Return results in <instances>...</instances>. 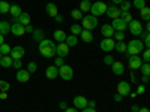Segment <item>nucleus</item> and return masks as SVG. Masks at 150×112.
<instances>
[{
  "label": "nucleus",
  "mask_w": 150,
  "mask_h": 112,
  "mask_svg": "<svg viewBox=\"0 0 150 112\" xmlns=\"http://www.w3.org/2000/svg\"><path fill=\"white\" fill-rule=\"evenodd\" d=\"M39 49L41 55H44L45 58H51V57H56V43L54 41H50V39H42L39 42Z\"/></svg>",
  "instance_id": "f257e3e1"
},
{
  "label": "nucleus",
  "mask_w": 150,
  "mask_h": 112,
  "mask_svg": "<svg viewBox=\"0 0 150 112\" xmlns=\"http://www.w3.org/2000/svg\"><path fill=\"white\" fill-rule=\"evenodd\" d=\"M144 49V45L140 39H132L126 43V55H140Z\"/></svg>",
  "instance_id": "f03ea898"
},
{
  "label": "nucleus",
  "mask_w": 150,
  "mask_h": 112,
  "mask_svg": "<svg viewBox=\"0 0 150 112\" xmlns=\"http://www.w3.org/2000/svg\"><path fill=\"white\" fill-rule=\"evenodd\" d=\"M98 24H99V21L93 15H84L81 18V27H83V30H90L92 32L93 29L98 27Z\"/></svg>",
  "instance_id": "7ed1b4c3"
},
{
  "label": "nucleus",
  "mask_w": 150,
  "mask_h": 112,
  "mask_svg": "<svg viewBox=\"0 0 150 112\" xmlns=\"http://www.w3.org/2000/svg\"><path fill=\"white\" fill-rule=\"evenodd\" d=\"M107 5L104 3V2H101V0H98V2H95V3H92V6H90V15H93V17H101V15H104L105 12H107Z\"/></svg>",
  "instance_id": "20e7f679"
},
{
  "label": "nucleus",
  "mask_w": 150,
  "mask_h": 112,
  "mask_svg": "<svg viewBox=\"0 0 150 112\" xmlns=\"http://www.w3.org/2000/svg\"><path fill=\"white\" fill-rule=\"evenodd\" d=\"M59 76L65 81H71L74 78V69L69 64H63L59 67Z\"/></svg>",
  "instance_id": "39448f33"
},
{
  "label": "nucleus",
  "mask_w": 150,
  "mask_h": 112,
  "mask_svg": "<svg viewBox=\"0 0 150 112\" xmlns=\"http://www.w3.org/2000/svg\"><path fill=\"white\" fill-rule=\"evenodd\" d=\"M128 27H129L131 34H134V36H141V34H143V32H144L141 21H135V20H132V21L128 24Z\"/></svg>",
  "instance_id": "423d86ee"
},
{
  "label": "nucleus",
  "mask_w": 150,
  "mask_h": 112,
  "mask_svg": "<svg viewBox=\"0 0 150 112\" xmlns=\"http://www.w3.org/2000/svg\"><path fill=\"white\" fill-rule=\"evenodd\" d=\"M114 39L112 37H104V39L101 41V43H99V46H101V49L102 51H105V52H111L112 49H114Z\"/></svg>",
  "instance_id": "0eeeda50"
},
{
  "label": "nucleus",
  "mask_w": 150,
  "mask_h": 112,
  "mask_svg": "<svg viewBox=\"0 0 150 112\" xmlns=\"http://www.w3.org/2000/svg\"><path fill=\"white\" fill-rule=\"evenodd\" d=\"M126 58H128L129 67H131L132 70H138L140 66L143 64V60H141V57H138V55H126Z\"/></svg>",
  "instance_id": "6e6552de"
},
{
  "label": "nucleus",
  "mask_w": 150,
  "mask_h": 112,
  "mask_svg": "<svg viewBox=\"0 0 150 112\" xmlns=\"http://www.w3.org/2000/svg\"><path fill=\"white\" fill-rule=\"evenodd\" d=\"M129 93H131V84L126 81H120L117 84V94L125 97V96H129Z\"/></svg>",
  "instance_id": "1a4fd4ad"
},
{
  "label": "nucleus",
  "mask_w": 150,
  "mask_h": 112,
  "mask_svg": "<svg viewBox=\"0 0 150 112\" xmlns=\"http://www.w3.org/2000/svg\"><path fill=\"white\" fill-rule=\"evenodd\" d=\"M24 54H26V51H24V48L21 45H17L14 48H11V57H12V60H23Z\"/></svg>",
  "instance_id": "9d476101"
},
{
  "label": "nucleus",
  "mask_w": 150,
  "mask_h": 112,
  "mask_svg": "<svg viewBox=\"0 0 150 112\" xmlns=\"http://www.w3.org/2000/svg\"><path fill=\"white\" fill-rule=\"evenodd\" d=\"M111 27L114 29V32H126L128 30V24L125 22L122 18H116V20H112Z\"/></svg>",
  "instance_id": "9b49d317"
},
{
  "label": "nucleus",
  "mask_w": 150,
  "mask_h": 112,
  "mask_svg": "<svg viewBox=\"0 0 150 112\" xmlns=\"http://www.w3.org/2000/svg\"><path fill=\"white\" fill-rule=\"evenodd\" d=\"M69 54V46L65 42H60L59 45H56V55L57 57H66Z\"/></svg>",
  "instance_id": "f8f14e48"
},
{
  "label": "nucleus",
  "mask_w": 150,
  "mask_h": 112,
  "mask_svg": "<svg viewBox=\"0 0 150 112\" xmlns=\"http://www.w3.org/2000/svg\"><path fill=\"white\" fill-rule=\"evenodd\" d=\"M87 99L84 97V96H75L74 97V108H77V109H84V108H87Z\"/></svg>",
  "instance_id": "ddd939ff"
},
{
  "label": "nucleus",
  "mask_w": 150,
  "mask_h": 112,
  "mask_svg": "<svg viewBox=\"0 0 150 112\" xmlns=\"http://www.w3.org/2000/svg\"><path fill=\"white\" fill-rule=\"evenodd\" d=\"M12 21H15L18 24H23V26H27V24H30V15L27 14V12H21L18 17L12 18Z\"/></svg>",
  "instance_id": "4468645a"
},
{
  "label": "nucleus",
  "mask_w": 150,
  "mask_h": 112,
  "mask_svg": "<svg viewBox=\"0 0 150 112\" xmlns=\"http://www.w3.org/2000/svg\"><path fill=\"white\" fill-rule=\"evenodd\" d=\"M107 17L108 18H111V20H116V18H120V9L117 8V6H114V5H111V6H108L107 8Z\"/></svg>",
  "instance_id": "2eb2a0df"
},
{
  "label": "nucleus",
  "mask_w": 150,
  "mask_h": 112,
  "mask_svg": "<svg viewBox=\"0 0 150 112\" xmlns=\"http://www.w3.org/2000/svg\"><path fill=\"white\" fill-rule=\"evenodd\" d=\"M11 33L15 34V36H23L24 33H26V29H24L23 24H18V22H14L11 26Z\"/></svg>",
  "instance_id": "dca6fc26"
},
{
  "label": "nucleus",
  "mask_w": 150,
  "mask_h": 112,
  "mask_svg": "<svg viewBox=\"0 0 150 112\" xmlns=\"http://www.w3.org/2000/svg\"><path fill=\"white\" fill-rule=\"evenodd\" d=\"M30 79V73L26 69H18L17 72V81L18 82H27Z\"/></svg>",
  "instance_id": "f3484780"
},
{
  "label": "nucleus",
  "mask_w": 150,
  "mask_h": 112,
  "mask_svg": "<svg viewBox=\"0 0 150 112\" xmlns=\"http://www.w3.org/2000/svg\"><path fill=\"white\" fill-rule=\"evenodd\" d=\"M111 70H112V73H114V75H123V72H125V64L122 63V61H116V60H114V63L111 64Z\"/></svg>",
  "instance_id": "a211bd4d"
},
{
  "label": "nucleus",
  "mask_w": 150,
  "mask_h": 112,
  "mask_svg": "<svg viewBox=\"0 0 150 112\" xmlns=\"http://www.w3.org/2000/svg\"><path fill=\"white\" fill-rule=\"evenodd\" d=\"M45 75H47L48 79H56L57 75H59V67H56L54 64H53V66H48V67L45 69Z\"/></svg>",
  "instance_id": "6ab92c4d"
},
{
  "label": "nucleus",
  "mask_w": 150,
  "mask_h": 112,
  "mask_svg": "<svg viewBox=\"0 0 150 112\" xmlns=\"http://www.w3.org/2000/svg\"><path fill=\"white\" fill-rule=\"evenodd\" d=\"M101 34L104 37H112V34H114V29L111 27V24H104V26L101 27Z\"/></svg>",
  "instance_id": "aec40b11"
},
{
  "label": "nucleus",
  "mask_w": 150,
  "mask_h": 112,
  "mask_svg": "<svg viewBox=\"0 0 150 112\" xmlns=\"http://www.w3.org/2000/svg\"><path fill=\"white\" fill-rule=\"evenodd\" d=\"M45 12H47V14L50 15V17H56L57 14H59V9H57V6L54 5V3H51V2H50V3H47L45 5Z\"/></svg>",
  "instance_id": "412c9836"
},
{
  "label": "nucleus",
  "mask_w": 150,
  "mask_h": 112,
  "mask_svg": "<svg viewBox=\"0 0 150 112\" xmlns=\"http://www.w3.org/2000/svg\"><path fill=\"white\" fill-rule=\"evenodd\" d=\"M80 36H81V41L86 42V43H92L93 42V33L90 30H81Z\"/></svg>",
  "instance_id": "4be33fe9"
},
{
  "label": "nucleus",
  "mask_w": 150,
  "mask_h": 112,
  "mask_svg": "<svg viewBox=\"0 0 150 112\" xmlns=\"http://www.w3.org/2000/svg\"><path fill=\"white\" fill-rule=\"evenodd\" d=\"M66 33L63 32V30H56L54 33H53V37H54V41H57L59 43L60 42H65V39H66Z\"/></svg>",
  "instance_id": "5701e85b"
},
{
  "label": "nucleus",
  "mask_w": 150,
  "mask_h": 112,
  "mask_svg": "<svg viewBox=\"0 0 150 112\" xmlns=\"http://www.w3.org/2000/svg\"><path fill=\"white\" fill-rule=\"evenodd\" d=\"M11 32V24L8 21H0V34L5 36Z\"/></svg>",
  "instance_id": "b1692460"
},
{
  "label": "nucleus",
  "mask_w": 150,
  "mask_h": 112,
  "mask_svg": "<svg viewBox=\"0 0 150 112\" xmlns=\"http://www.w3.org/2000/svg\"><path fill=\"white\" fill-rule=\"evenodd\" d=\"M12 57H9V55H2V58H0V66L2 67H11L12 66Z\"/></svg>",
  "instance_id": "393cba45"
},
{
  "label": "nucleus",
  "mask_w": 150,
  "mask_h": 112,
  "mask_svg": "<svg viewBox=\"0 0 150 112\" xmlns=\"http://www.w3.org/2000/svg\"><path fill=\"white\" fill-rule=\"evenodd\" d=\"M65 43L71 48V46H75L78 43V37L77 36H74V34H69V36H66V39H65Z\"/></svg>",
  "instance_id": "a878e982"
},
{
  "label": "nucleus",
  "mask_w": 150,
  "mask_h": 112,
  "mask_svg": "<svg viewBox=\"0 0 150 112\" xmlns=\"http://www.w3.org/2000/svg\"><path fill=\"white\" fill-rule=\"evenodd\" d=\"M21 6L20 5H11V8H9V14L12 15V18L14 17H18L20 14H21Z\"/></svg>",
  "instance_id": "bb28decb"
},
{
  "label": "nucleus",
  "mask_w": 150,
  "mask_h": 112,
  "mask_svg": "<svg viewBox=\"0 0 150 112\" xmlns=\"http://www.w3.org/2000/svg\"><path fill=\"white\" fill-rule=\"evenodd\" d=\"M32 34H33V41H36V42H41L42 39H45V33L42 32V30H33L32 32Z\"/></svg>",
  "instance_id": "cd10ccee"
},
{
  "label": "nucleus",
  "mask_w": 150,
  "mask_h": 112,
  "mask_svg": "<svg viewBox=\"0 0 150 112\" xmlns=\"http://www.w3.org/2000/svg\"><path fill=\"white\" fill-rule=\"evenodd\" d=\"M90 6H92L90 0H81V2H80V10L81 12H89L90 10Z\"/></svg>",
  "instance_id": "c85d7f7f"
},
{
  "label": "nucleus",
  "mask_w": 150,
  "mask_h": 112,
  "mask_svg": "<svg viewBox=\"0 0 150 112\" xmlns=\"http://www.w3.org/2000/svg\"><path fill=\"white\" fill-rule=\"evenodd\" d=\"M140 14H141V18L144 20V21H150V9L147 8V6H144V8H141L140 9Z\"/></svg>",
  "instance_id": "c756f323"
},
{
  "label": "nucleus",
  "mask_w": 150,
  "mask_h": 112,
  "mask_svg": "<svg viewBox=\"0 0 150 112\" xmlns=\"http://www.w3.org/2000/svg\"><path fill=\"white\" fill-rule=\"evenodd\" d=\"M114 49H117V52H126V43H125V41L116 42L114 43Z\"/></svg>",
  "instance_id": "7c9ffc66"
},
{
  "label": "nucleus",
  "mask_w": 150,
  "mask_h": 112,
  "mask_svg": "<svg viewBox=\"0 0 150 112\" xmlns=\"http://www.w3.org/2000/svg\"><path fill=\"white\" fill-rule=\"evenodd\" d=\"M119 6H120L119 9H120L122 12H129V9H131V6H132V3L129 2V0H123V2H122V3L119 5Z\"/></svg>",
  "instance_id": "2f4dec72"
},
{
  "label": "nucleus",
  "mask_w": 150,
  "mask_h": 112,
  "mask_svg": "<svg viewBox=\"0 0 150 112\" xmlns=\"http://www.w3.org/2000/svg\"><path fill=\"white\" fill-rule=\"evenodd\" d=\"M9 8H11V5H9L8 2H5V0H0V14H8Z\"/></svg>",
  "instance_id": "473e14b6"
},
{
  "label": "nucleus",
  "mask_w": 150,
  "mask_h": 112,
  "mask_svg": "<svg viewBox=\"0 0 150 112\" xmlns=\"http://www.w3.org/2000/svg\"><path fill=\"white\" fill-rule=\"evenodd\" d=\"M71 17H72L75 21H81V18H83L84 15H83V12H81L80 9H74V10L71 12Z\"/></svg>",
  "instance_id": "72a5a7b5"
},
{
  "label": "nucleus",
  "mask_w": 150,
  "mask_h": 112,
  "mask_svg": "<svg viewBox=\"0 0 150 112\" xmlns=\"http://www.w3.org/2000/svg\"><path fill=\"white\" fill-rule=\"evenodd\" d=\"M120 18L125 21V22H126V24H129L134 18H132V15H131V12H122L120 10Z\"/></svg>",
  "instance_id": "f704fd0d"
},
{
  "label": "nucleus",
  "mask_w": 150,
  "mask_h": 112,
  "mask_svg": "<svg viewBox=\"0 0 150 112\" xmlns=\"http://www.w3.org/2000/svg\"><path fill=\"white\" fill-rule=\"evenodd\" d=\"M81 30H83V27L80 26V24H72V26H71V33L74 36H80Z\"/></svg>",
  "instance_id": "c9c22d12"
},
{
  "label": "nucleus",
  "mask_w": 150,
  "mask_h": 112,
  "mask_svg": "<svg viewBox=\"0 0 150 112\" xmlns=\"http://www.w3.org/2000/svg\"><path fill=\"white\" fill-rule=\"evenodd\" d=\"M0 52H2V55H9L11 54V46H9V43H2L0 45Z\"/></svg>",
  "instance_id": "e433bc0d"
},
{
  "label": "nucleus",
  "mask_w": 150,
  "mask_h": 112,
  "mask_svg": "<svg viewBox=\"0 0 150 112\" xmlns=\"http://www.w3.org/2000/svg\"><path fill=\"white\" fill-rule=\"evenodd\" d=\"M140 70H141V75H147V76H150V64L149 63H143L140 66Z\"/></svg>",
  "instance_id": "4c0bfd02"
},
{
  "label": "nucleus",
  "mask_w": 150,
  "mask_h": 112,
  "mask_svg": "<svg viewBox=\"0 0 150 112\" xmlns=\"http://www.w3.org/2000/svg\"><path fill=\"white\" fill-rule=\"evenodd\" d=\"M132 3V6H135V9H141V8H144L146 6V0H134V2H131Z\"/></svg>",
  "instance_id": "58836bf2"
},
{
  "label": "nucleus",
  "mask_w": 150,
  "mask_h": 112,
  "mask_svg": "<svg viewBox=\"0 0 150 112\" xmlns=\"http://www.w3.org/2000/svg\"><path fill=\"white\" fill-rule=\"evenodd\" d=\"M141 60L144 61V63H149V61H150V49H149V48H144V49H143V57H141Z\"/></svg>",
  "instance_id": "ea45409f"
},
{
  "label": "nucleus",
  "mask_w": 150,
  "mask_h": 112,
  "mask_svg": "<svg viewBox=\"0 0 150 112\" xmlns=\"http://www.w3.org/2000/svg\"><path fill=\"white\" fill-rule=\"evenodd\" d=\"M112 37H114V42H120V41H125V33H123V32H114V34H112Z\"/></svg>",
  "instance_id": "a19ab883"
},
{
  "label": "nucleus",
  "mask_w": 150,
  "mask_h": 112,
  "mask_svg": "<svg viewBox=\"0 0 150 112\" xmlns=\"http://www.w3.org/2000/svg\"><path fill=\"white\" fill-rule=\"evenodd\" d=\"M143 37H144V41H141V42H143L144 48H150V33H143Z\"/></svg>",
  "instance_id": "79ce46f5"
},
{
  "label": "nucleus",
  "mask_w": 150,
  "mask_h": 112,
  "mask_svg": "<svg viewBox=\"0 0 150 112\" xmlns=\"http://www.w3.org/2000/svg\"><path fill=\"white\" fill-rule=\"evenodd\" d=\"M9 88H11V85H9V82L8 81H0V91H9Z\"/></svg>",
  "instance_id": "37998d69"
},
{
  "label": "nucleus",
  "mask_w": 150,
  "mask_h": 112,
  "mask_svg": "<svg viewBox=\"0 0 150 112\" xmlns=\"http://www.w3.org/2000/svg\"><path fill=\"white\" fill-rule=\"evenodd\" d=\"M63 64H65V58H63V57H56L54 66H56V67H60V66H63Z\"/></svg>",
  "instance_id": "c03bdc74"
},
{
  "label": "nucleus",
  "mask_w": 150,
  "mask_h": 112,
  "mask_svg": "<svg viewBox=\"0 0 150 112\" xmlns=\"http://www.w3.org/2000/svg\"><path fill=\"white\" fill-rule=\"evenodd\" d=\"M36 67H38V66H36L35 61H30V63L27 64V72H29V73H35V72H36Z\"/></svg>",
  "instance_id": "a18cd8bd"
},
{
  "label": "nucleus",
  "mask_w": 150,
  "mask_h": 112,
  "mask_svg": "<svg viewBox=\"0 0 150 112\" xmlns=\"http://www.w3.org/2000/svg\"><path fill=\"white\" fill-rule=\"evenodd\" d=\"M104 63H105V64H108V66H111L112 63H114V57L110 55V54H108V55H105V57H104Z\"/></svg>",
  "instance_id": "49530a36"
},
{
  "label": "nucleus",
  "mask_w": 150,
  "mask_h": 112,
  "mask_svg": "<svg viewBox=\"0 0 150 112\" xmlns=\"http://www.w3.org/2000/svg\"><path fill=\"white\" fill-rule=\"evenodd\" d=\"M144 93H146V87H144L143 84H140L138 87H137V94L141 96V94H144Z\"/></svg>",
  "instance_id": "de8ad7c7"
},
{
  "label": "nucleus",
  "mask_w": 150,
  "mask_h": 112,
  "mask_svg": "<svg viewBox=\"0 0 150 112\" xmlns=\"http://www.w3.org/2000/svg\"><path fill=\"white\" fill-rule=\"evenodd\" d=\"M12 66H14L15 69H21L23 61H21V60H14V61H12Z\"/></svg>",
  "instance_id": "09e8293b"
},
{
  "label": "nucleus",
  "mask_w": 150,
  "mask_h": 112,
  "mask_svg": "<svg viewBox=\"0 0 150 112\" xmlns=\"http://www.w3.org/2000/svg\"><path fill=\"white\" fill-rule=\"evenodd\" d=\"M112 99H114L116 102H122V100H123V96H120V94H117V93H116V94H114V97H112Z\"/></svg>",
  "instance_id": "8fccbe9b"
},
{
  "label": "nucleus",
  "mask_w": 150,
  "mask_h": 112,
  "mask_svg": "<svg viewBox=\"0 0 150 112\" xmlns=\"http://www.w3.org/2000/svg\"><path fill=\"white\" fill-rule=\"evenodd\" d=\"M54 20H56L57 22H63V15H60V14H57V15L54 17Z\"/></svg>",
  "instance_id": "3c124183"
},
{
  "label": "nucleus",
  "mask_w": 150,
  "mask_h": 112,
  "mask_svg": "<svg viewBox=\"0 0 150 112\" xmlns=\"http://www.w3.org/2000/svg\"><path fill=\"white\" fill-rule=\"evenodd\" d=\"M0 99H2V100H6V99H8V93L6 91H0Z\"/></svg>",
  "instance_id": "603ef678"
},
{
  "label": "nucleus",
  "mask_w": 150,
  "mask_h": 112,
  "mask_svg": "<svg viewBox=\"0 0 150 112\" xmlns=\"http://www.w3.org/2000/svg\"><path fill=\"white\" fill-rule=\"evenodd\" d=\"M95 106H96L95 100H89V102H87V108H95Z\"/></svg>",
  "instance_id": "864d4df0"
},
{
  "label": "nucleus",
  "mask_w": 150,
  "mask_h": 112,
  "mask_svg": "<svg viewBox=\"0 0 150 112\" xmlns=\"http://www.w3.org/2000/svg\"><path fill=\"white\" fill-rule=\"evenodd\" d=\"M81 112H96V109L95 108H84V109H81Z\"/></svg>",
  "instance_id": "5fc2aeb1"
},
{
  "label": "nucleus",
  "mask_w": 150,
  "mask_h": 112,
  "mask_svg": "<svg viewBox=\"0 0 150 112\" xmlns=\"http://www.w3.org/2000/svg\"><path fill=\"white\" fill-rule=\"evenodd\" d=\"M24 29H26V32H27V33H32V32H33V27L30 26V24H27V26H24Z\"/></svg>",
  "instance_id": "6e6d98bb"
},
{
  "label": "nucleus",
  "mask_w": 150,
  "mask_h": 112,
  "mask_svg": "<svg viewBox=\"0 0 150 112\" xmlns=\"http://www.w3.org/2000/svg\"><path fill=\"white\" fill-rule=\"evenodd\" d=\"M141 82L143 84H147L149 82V76H147V75H143V76H141Z\"/></svg>",
  "instance_id": "4d7b16f0"
},
{
  "label": "nucleus",
  "mask_w": 150,
  "mask_h": 112,
  "mask_svg": "<svg viewBox=\"0 0 150 112\" xmlns=\"http://www.w3.org/2000/svg\"><path fill=\"white\" fill-rule=\"evenodd\" d=\"M59 106H60V109H63V111H65V109L68 108V103H66V102H60Z\"/></svg>",
  "instance_id": "13d9d810"
},
{
  "label": "nucleus",
  "mask_w": 150,
  "mask_h": 112,
  "mask_svg": "<svg viewBox=\"0 0 150 112\" xmlns=\"http://www.w3.org/2000/svg\"><path fill=\"white\" fill-rule=\"evenodd\" d=\"M65 112H78V109L77 108H66Z\"/></svg>",
  "instance_id": "bf43d9fd"
},
{
  "label": "nucleus",
  "mask_w": 150,
  "mask_h": 112,
  "mask_svg": "<svg viewBox=\"0 0 150 112\" xmlns=\"http://www.w3.org/2000/svg\"><path fill=\"white\" fill-rule=\"evenodd\" d=\"M138 109H140V106H138V105H134V106L131 108V111H132V112H138Z\"/></svg>",
  "instance_id": "052dcab7"
},
{
  "label": "nucleus",
  "mask_w": 150,
  "mask_h": 112,
  "mask_svg": "<svg viewBox=\"0 0 150 112\" xmlns=\"http://www.w3.org/2000/svg\"><path fill=\"white\" fill-rule=\"evenodd\" d=\"M111 2H112V5H114V6H117V5H120L123 2V0H111Z\"/></svg>",
  "instance_id": "680f3d73"
},
{
  "label": "nucleus",
  "mask_w": 150,
  "mask_h": 112,
  "mask_svg": "<svg viewBox=\"0 0 150 112\" xmlns=\"http://www.w3.org/2000/svg\"><path fill=\"white\" fill-rule=\"evenodd\" d=\"M138 112H150V109H147V108H140Z\"/></svg>",
  "instance_id": "e2e57ef3"
},
{
  "label": "nucleus",
  "mask_w": 150,
  "mask_h": 112,
  "mask_svg": "<svg viewBox=\"0 0 150 112\" xmlns=\"http://www.w3.org/2000/svg\"><path fill=\"white\" fill-rule=\"evenodd\" d=\"M2 43H5V36L0 34V45H2Z\"/></svg>",
  "instance_id": "0e129e2a"
},
{
  "label": "nucleus",
  "mask_w": 150,
  "mask_h": 112,
  "mask_svg": "<svg viewBox=\"0 0 150 112\" xmlns=\"http://www.w3.org/2000/svg\"><path fill=\"white\" fill-rule=\"evenodd\" d=\"M129 96H131V97L134 99V97H137V93H129Z\"/></svg>",
  "instance_id": "69168bd1"
},
{
  "label": "nucleus",
  "mask_w": 150,
  "mask_h": 112,
  "mask_svg": "<svg viewBox=\"0 0 150 112\" xmlns=\"http://www.w3.org/2000/svg\"><path fill=\"white\" fill-rule=\"evenodd\" d=\"M0 58H2V52H0Z\"/></svg>",
  "instance_id": "338daca9"
}]
</instances>
